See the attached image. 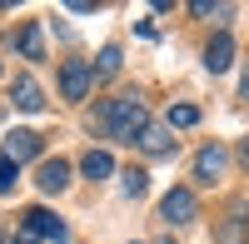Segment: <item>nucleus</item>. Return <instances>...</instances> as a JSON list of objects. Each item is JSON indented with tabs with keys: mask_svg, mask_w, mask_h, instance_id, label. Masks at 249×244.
Listing matches in <instances>:
<instances>
[{
	"mask_svg": "<svg viewBox=\"0 0 249 244\" xmlns=\"http://www.w3.org/2000/svg\"><path fill=\"white\" fill-rule=\"evenodd\" d=\"M100 125H105L110 139H120V145H140V135L150 130V110H144L140 95H115L100 105Z\"/></svg>",
	"mask_w": 249,
	"mask_h": 244,
	"instance_id": "nucleus-1",
	"label": "nucleus"
},
{
	"mask_svg": "<svg viewBox=\"0 0 249 244\" xmlns=\"http://www.w3.org/2000/svg\"><path fill=\"white\" fill-rule=\"evenodd\" d=\"M20 225H25L35 239H40V234H45V239H55V244H65V239H70V229L60 225V214H50L45 205H30L25 214H20Z\"/></svg>",
	"mask_w": 249,
	"mask_h": 244,
	"instance_id": "nucleus-2",
	"label": "nucleus"
},
{
	"mask_svg": "<svg viewBox=\"0 0 249 244\" xmlns=\"http://www.w3.org/2000/svg\"><path fill=\"white\" fill-rule=\"evenodd\" d=\"M199 214V205H195V190H170V194H164L160 199V219H164V225H190V219Z\"/></svg>",
	"mask_w": 249,
	"mask_h": 244,
	"instance_id": "nucleus-3",
	"label": "nucleus"
},
{
	"mask_svg": "<svg viewBox=\"0 0 249 244\" xmlns=\"http://www.w3.org/2000/svg\"><path fill=\"white\" fill-rule=\"evenodd\" d=\"M214 244H249V199H234V209L214 229Z\"/></svg>",
	"mask_w": 249,
	"mask_h": 244,
	"instance_id": "nucleus-4",
	"label": "nucleus"
},
{
	"mask_svg": "<svg viewBox=\"0 0 249 244\" xmlns=\"http://www.w3.org/2000/svg\"><path fill=\"white\" fill-rule=\"evenodd\" d=\"M90 85H95V75H90L85 60H65V65H60V95L65 100H85Z\"/></svg>",
	"mask_w": 249,
	"mask_h": 244,
	"instance_id": "nucleus-5",
	"label": "nucleus"
},
{
	"mask_svg": "<svg viewBox=\"0 0 249 244\" xmlns=\"http://www.w3.org/2000/svg\"><path fill=\"white\" fill-rule=\"evenodd\" d=\"M224 165H230V150L214 139V145H204V150L195 155V179H199V185H214V179L224 174Z\"/></svg>",
	"mask_w": 249,
	"mask_h": 244,
	"instance_id": "nucleus-6",
	"label": "nucleus"
},
{
	"mask_svg": "<svg viewBox=\"0 0 249 244\" xmlns=\"http://www.w3.org/2000/svg\"><path fill=\"white\" fill-rule=\"evenodd\" d=\"M10 45L20 50V60H45V30H40V20H25L20 30H10Z\"/></svg>",
	"mask_w": 249,
	"mask_h": 244,
	"instance_id": "nucleus-7",
	"label": "nucleus"
},
{
	"mask_svg": "<svg viewBox=\"0 0 249 244\" xmlns=\"http://www.w3.org/2000/svg\"><path fill=\"white\" fill-rule=\"evenodd\" d=\"M35 185L45 190V194H65V185H70V165H65V159H40Z\"/></svg>",
	"mask_w": 249,
	"mask_h": 244,
	"instance_id": "nucleus-8",
	"label": "nucleus"
},
{
	"mask_svg": "<svg viewBox=\"0 0 249 244\" xmlns=\"http://www.w3.org/2000/svg\"><path fill=\"white\" fill-rule=\"evenodd\" d=\"M40 155V135L35 130H10L5 135V159H15V165H25V159Z\"/></svg>",
	"mask_w": 249,
	"mask_h": 244,
	"instance_id": "nucleus-9",
	"label": "nucleus"
},
{
	"mask_svg": "<svg viewBox=\"0 0 249 244\" xmlns=\"http://www.w3.org/2000/svg\"><path fill=\"white\" fill-rule=\"evenodd\" d=\"M204 65H210L214 75H224V70L234 65V40H230V30H219L210 45H204Z\"/></svg>",
	"mask_w": 249,
	"mask_h": 244,
	"instance_id": "nucleus-10",
	"label": "nucleus"
},
{
	"mask_svg": "<svg viewBox=\"0 0 249 244\" xmlns=\"http://www.w3.org/2000/svg\"><path fill=\"white\" fill-rule=\"evenodd\" d=\"M10 100H15V110H25V115L45 110V90H40L30 75H20V80H15V95H10Z\"/></svg>",
	"mask_w": 249,
	"mask_h": 244,
	"instance_id": "nucleus-11",
	"label": "nucleus"
},
{
	"mask_svg": "<svg viewBox=\"0 0 249 244\" xmlns=\"http://www.w3.org/2000/svg\"><path fill=\"white\" fill-rule=\"evenodd\" d=\"M140 150H144V155H170V150H175L170 125H150V130L140 135Z\"/></svg>",
	"mask_w": 249,
	"mask_h": 244,
	"instance_id": "nucleus-12",
	"label": "nucleus"
},
{
	"mask_svg": "<svg viewBox=\"0 0 249 244\" xmlns=\"http://www.w3.org/2000/svg\"><path fill=\"white\" fill-rule=\"evenodd\" d=\"M80 170H85L90 179H105V174H115V159H110V150H85Z\"/></svg>",
	"mask_w": 249,
	"mask_h": 244,
	"instance_id": "nucleus-13",
	"label": "nucleus"
},
{
	"mask_svg": "<svg viewBox=\"0 0 249 244\" xmlns=\"http://www.w3.org/2000/svg\"><path fill=\"white\" fill-rule=\"evenodd\" d=\"M90 75H95V80H115V75H120V45H105V50H100V60L90 65Z\"/></svg>",
	"mask_w": 249,
	"mask_h": 244,
	"instance_id": "nucleus-14",
	"label": "nucleus"
},
{
	"mask_svg": "<svg viewBox=\"0 0 249 244\" xmlns=\"http://www.w3.org/2000/svg\"><path fill=\"white\" fill-rule=\"evenodd\" d=\"M195 125H199L195 105H170V130H195Z\"/></svg>",
	"mask_w": 249,
	"mask_h": 244,
	"instance_id": "nucleus-15",
	"label": "nucleus"
},
{
	"mask_svg": "<svg viewBox=\"0 0 249 244\" xmlns=\"http://www.w3.org/2000/svg\"><path fill=\"white\" fill-rule=\"evenodd\" d=\"M120 190L130 194V199H140L144 190H150V174H144V170H124V179H120Z\"/></svg>",
	"mask_w": 249,
	"mask_h": 244,
	"instance_id": "nucleus-16",
	"label": "nucleus"
},
{
	"mask_svg": "<svg viewBox=\"0 0 249 244\" xmlns=\"http://www.w3.org/2000/svg\"><path fill=\"white\" fill-rule=\"evenodd\" d=\"M190 15H199V20H210V15H230V5H214V0H195V5H190Z\"/></svg>",
	"mask_w": 249,
	"mask_h": 244,
	"instance_id": "nucleus-17",
	"label": "nucleus"
},
{
	"mask_svg": "<svg viewBox=\"0 0 249 244\" xmlns=\"http://www.w3.org/2000/svg\"><path fill=\"white\" fill-rule=\"evenodd\" d=\"M15 170H20L15 159H5V155H0V194H10V190H15Z\"/></svg>",
	"mask_w": 249,
	"mask_h": 244,
	"instance_id": "nucleus-18",
	"label": "nucleus"
},
{
	"mask_svg": "<svg viewBox=\"0 0 249 244\" xmlns=\"http://www.w3.org/2000/svg\"><path fill=\"white\" fill-rule=\"evenodd\" d=\"M10 244H40V239H35V234H30V229H20V234H15V239H10Z\"/></svg>",
	"mask_w": 249,
	"mask_h": 244,
	"instance_id": "nucleus-19",
	"label": "nucleus"
},
{
	"mask_svg": "<svg viewBox=\"0 0 249 244\" xmlns=\"http://www.w3.org/2000/svg\"><path fill=\"white\" fill-rule=\"evenodd\" d=\"M239 100H249V70H244V80H239Z\"/></svg>",
	"mask_w": 249,
	"mask_h": 244,
	"instance_id": "nucleus-20",
	"label": "nucleus"
}]
</instances>
